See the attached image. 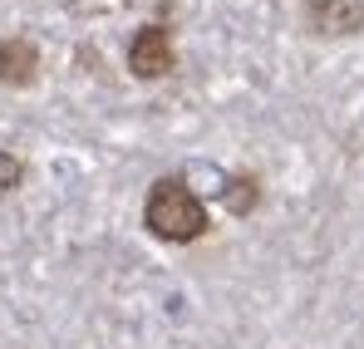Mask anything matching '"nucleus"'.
I'll return each instance as SVG.
<instances>
[{
	"mask_svg": "<svg viewBox=\"0 0 364 349\" xmlns=\"http://www.w3.org/2000/svg\"><path fill=\"white\" fill-rule=\"evenodd\" d=\"M143 227L158 236V241H202L212 232V217H207V202L182 182V177H158L148 187V202H143Z\"/></svg>",
	"mask_w": 364,
	"mask_h": 349,
	"instance_id": "f257e3e1",
	"label": "nucleus"
},
{
	"mask_svg": "<svg viewBox=\"0 0 364 349\" xmlns=\"http://www.w3.org/2000/svg\"><path fill=\"white\" fill-rule=\"evenodd\" d=\"M128 69L138 79H163L178 69V50H173V30L168 25H143L128 40Z\"/></svg>",
	"mask_w": 364,
	"mask_h": 349,
	"instance_id": "f03ea898",
	"label": "nucleus"
},
{
	"mask_svg": "<svg viewBox=\"0 0 364 349\" xmlns=\"http://www.w3.org/2000/svg\"><path fill=\"white\" fill-rule=\"evenodd\" d=\"M301 20L310 35L350 40L364 30V0H301Z\"/></svg>",
	"mask_w": 364,
	"mask_h": 349,
	"instance_id": "7ed1b4c3",
	"label": "nucleus"
},
{
	"mask_svg": "<svg viewBox=\"0 0 364 349\" xmlns=\"http://www.w3.org/2000/svg\"><path fill=\"white\" fill-rule=\"evenodd\" d=\"M35 74H40V50H35L25 35L0 40V84H10V89H30Z\"/></svg>",
	"mask_w": 364,
	"mask_h": 349,
	"instance_id": "20e7f679",
	"label": "nucleus"
},
{
	"mask_svg": "<svg viewBox=\"0 0 364 349\" xmlns=\"http://www.w3.org/2000/svg\"><path fill=\"white\" fill-rule=\"evenodd\" d=\"M222 202H227V212L232 217H251L256 212V202H261V182L256 173H237L222 182Z\"/></svg>",
	"mask_w": 364,
	"mask_h": 349,
	"instance_id": "39448f33",
	"label": "nucleus"
},
{
	"mask_svg": "<svg viewBox=\"0 0 364 349\" xmlns=\"http://www.w3.org/2000/svg\"><path fill=\"white\" fill-rule=\"evenodd\" d=\"M20 182H25V163H20V158H10V153H0V197H5V192H15Z\"/></svg>",
	"mask_w": 364,
	"mask_h": 349,
	"instance_id": "423d86ee",
	"label": "nucleus"
}]
</instances>
